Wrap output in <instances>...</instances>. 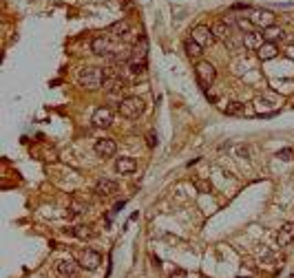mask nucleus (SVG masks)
<instances>
[{"label": "nucleus", "mask_w": 294, "mask_h": 278, "mask_svg": "<svg viewBox=\"0 0 294 278\" xmlns=\"http://www.w3.org/2000/svg\"><path fill=\"white\" fill-rule=\"evenodd\" d=\"M78 82H80V86H84V89H89V91H98V89H102V84L106 82L104 71H102L100 66H86V69L80 71Z\"/></svg>", "instance_id": "obj_1"}, {"label": "nucleus", "mask_w": 294, "mask_h": 278, "mask_svg": "<svg viewBox=\"0 0 294 278\" xmlns=\"http://www.w3.org/2000/svg\"><path fill=\"white\" fill-rule=\"evenodd\" d=\"M117 110H120V115L122 117H126V119H137L142 113L146 110V104H144V99L142 97H124L120 102V106H117Z\"/></svg>", "instance_id": "obj_2"}, {"label": "nucleus", "mask_w": 294, "mask_h": 278, "mask_svg": "<svg viewBox=\"0 0 294 278\" xmlns=\"http://www.w3.org/2000/svg\"><path fill=\"white\" fill-rule=\"evenodd\" d=\"M195 75H197V82H199L201 89H208V86L214 84V79H217V69H214L210 62H197L195 66Z\"/></svg>", "instance_id": "obj_3"}, {"label": "nucleus", "mask_w": 294, "mask_h": 278, "mask_svg": "<svg viewBox=\"0 0 294 278\" xmlns=\"http://www.w3.org/2000/svg\"><path fill=\"white\" fill-rule=\"evenodd\" d=\"M274 18H277V15L270 9H252V14H250L248 20L257 27V29H268V27L274 25Z\"/></svg>", "instance_id": "obj_4"}, {"label": "nucleus", "mask_w": 294, "mask_h": 278, "mask_svg": "<svg viewBox=\"0 0 294 278\" xmlns=\"http://www.w3.org/2000/svg\"><path fill=\"white\" fill-rule=\"evenodd\" d=\"M113 110L109 108V106H100V108L93 113V117H91V122H93V126H98V128H111V124H113Z\"/></svg>", "instance_id": "obj_5"}, {"label": "nucleus", "mask_w": 294, "mask_h": 278, "mask_svg": "<svg viewBox=\"0 0 294 278\" xmlns=\"http://www.w3.org/2000/svg\"><path fill=\"white\" fill-rule=\"evenodd\" d=\"M104 91H106V95L109 97H120V102H122V93L126 91V82L122 77H109L104 82Z\"/></svg>", "instance_id": "obj_6"}, {"label": "nucleus", "mask_w": 294, "mask_h": 278, "mask_svg": "<svg viewBox=\"0 0 294 278\" xmlns=\"http://www.w3.org/2000/svg\"><path fill=\"white\" fill-rule=\"evenodd\" d=\"M190 38L197 42V45H201V46H206V45H212L214 42V35H212V31L208 29V27H204V25H199V27H195L193 31H190Z\"/></svg>", "instance_id": "obj_7"}, {"label": "nucleus", "mask_w": 294, "mask_h": 278, "mask_svg": "<svg viewBox=\"0 0 294 278\" xmlns=\"http://www.w3.org/2000/svg\"><path fill=\"white\" fill-rule=\"evenodd\" d=\"M117 190H120V188H117V184H115L113 179H98L93 192L98 194V197H113Z\"/></svg>", "instance_id": "obj_8"}, {"label": "nucleus", "mask_w": 294, "mask_h": 278, "mask_svg": "<svg viewBox=\"0 0 294 278\" xmlns=\"http://www.w3.org/2000/svg\"><path fill=\"white\" fill-rule=\"evenodd\" d=\"M102 263V254L95 252V249H86V252H82L80 256V265L84 269H98Z\"/></svg>", "instance_id": "obj_9"}, {"label": "nucleus", "mask_w": 294, "mask_h": 278, "mask_svg": "<svg viewBox=\"0 0 294 278\" xmlns=\"http://www.w3.org/2000/svg\"><path fill=\"white\" fill-rule=\"evenodd\" d=\"M294 241V223H283L281 230L277 232V245L279 247H288Z\"/></svg>", "instance_id": "obj_10"}, {"label": "nucleus", "mask_w": 294, "mask_h": 278, "mask_svg": "<svg viewBox=\"0 0 294 278\" xmlns=\"http://www.w3.org/2000/svg\"><path fill=\"white\" fill-rule=\"evenodd\" d=\"M95 153L100 154V157H113L117 153V144H115L113 139H98L95 141Z\"/></svg>", "instance_id": "obj_11"}, {"label": "nucleus", "mask_w": 294, "mask_h": 278, "mask_svg": "<svg viewBox=\"0 0 294 278\" xmlns=\"http://www.w3.org/2000/svg\"><path fill=\"white\" fill-rule=\"evenodd\" d=\"M210 31H212L214 40H224V42L230 38V35H232V27H230L228 22H226V20H217Z\"/></svg>", "instance_id": "obj_12"}, {"label": "nucleus", "mask_w": 294, "mask_h": 278, "mask_svg": "<svg viewBox=\"0 0 294 278\" xmlns=\"http://www.w3.org/2000/svg\"><path fill=\"white\" fill-rule=\"evenodd\" d=\"M263 42H265L263 33H259L257 29L250 31V33H244V46H245V49H250V51H257Z\"/></svg>", "instance_id": "obj_13"}, {"label": "nucleus", "mask_w": 294, "mask_h": 278, "mask_svg": "<svg viewBox=\"0 0 294 278\" xmlns=\"http://www.w3.org/2000/svg\"><path fill=\"white\" fill-rule=\"evenodd\" d=\"M137 170V161H135L133 157H120L117 161H115V172L120 174H131Z\"/></svg>", "instance_id": "obj_14"}, {"label": "nucleus", "mask_w": 294, "mask_h": 278, "mask_svg": "<svg viewBox=\"0 0 294 278\" xmlns=\"http://www.w3.org/2000/svg\"><path fill=\"white\" fill-rule=\"evenodd\" d=\"M91 51H93L95 55H109L113 49H111L109 38H104V35H98V38H93V42H91Z\"/></svg>", "instance_id": "obj_15"}, {"label": "nucleus", "mask_w": 294, "mask_h": 278, "mask_svg": "<svg viewBox=\"0 0 294 278\" xmlns=\"http://www.w3.org/2000/svg\"><path fill=\"white\" fill-rule=\"evenodd\" d=\"M146 55H148V40L142 38L140 42L133 46V51H131V60H135V62H146Z\"/></svg>", "instance_id": "obj_16"}, {"label": "nucleus", "mask_w": 294, "mask_h": 278, "mask_svg": "<svg viewBox=\"0 0 294 278\" xmlns=\"http://www.w3.org/2000/svg\"><path fill=\"white\" fill-rule=\"evenodd\" d=\"M277 53H279V46H277V42H263V45L257 49L259 60H272V58H277Z\"/></svg>", "instance_id": "obj_17"}, {"label": "nucleus", "mask_w": 294, "mask_h": 278, "mask_svg": "<svg viewBox=\"0 0 294 278\" xmlns=\"http://www.w3.org/2000/svg\"><path fill=\"white\" fill-rule=\"evenodd\" d=\"M263 40L265 42H283L285 40V31L281 29V27H268V29H263Z\"/></svg>", "instance_id": "obj_18"}, {"label": "nucleus", "mask_w": 294, "mask_h": 278, "mask_svg": "<svg viewBox=\"0 0 294 278\" xmlns=\"http://www.w3.org/2000/svg\"><path fill=\"white\" fill-rule=\"evenodd\" d=\"M184 49H186V55H188L190 60H199L201 53H204V46L197 45L193 38H188V40L184 42Z\"/></svg>", "instance_id": "obj_19"}, {"label": "nucleus", "mask_w": 294, "mask_h": 278, "mask_svg": "<svg viewBox=\"0 0 294 278\" xmlns=\"http://www.w3.org/2000/svg\"><path fill=\"white\" fill-rule=\"evenodd\" d=\"M111 33H113L115 38H120V40L129 38V33H131V22H129V20H120V22H115V25L111 27Z\"/></svg>", "instance_id": "obj_20"}, {"label": "nucleus", "mask_w": 294, "mask_h": 278, "mask_svg": "<svg viewBox=\"0 0 294 278\" xmlns=\"http://www.w3.org/2000/svg\"><path fill=\"white\" fill-rule=\"evenodd\" d=\"M73 269H75V263L71 258H60V261L55 263V272L60 274V276H71Z\"/></svg>", "instance_id": "obj_21"}, {"label": "nucleus", "mask_w": 294, "mask_h": 278, "mask_svg": "<svg viewBox=\"0 0 294 278\" xmlns=\"http://www.w3.org/2000/svg\"><path fill=\"white\" fill-rule=\"evenodd\" d=\"M73 234L78 238H91L93 236V228L91 225H78V228H73Z\"/></svg>", "instance_id": "obj_22"}, {"label": "nucleus", "mask_w": 294, "mask_h": 278, "mask_svg": "<svg viewBox=\"0 0 294 278\" xmlns=\"http://www.w3.org/2000/svg\"><path fill=\"white\" fill-rule=\"evenodd\" d=\"M244 45V35H237V33H232L228 40H226V46H228L230 51H234V49H239V46Z\"/></svg>", "instance_id": "obj_23"}, {"label": "nucleus", "mask_w": 294, "mask_h": 278, "mask_svg": "<svg viewBox=\"0 0 294 278\" xmlns=\"http://www.w3.org/2000/svg\"><path fill=\"white\" fill-rule=\"evenodd\" d=\"M146 62H135V60H131L129 62V69H131V73H135V75H144L146 73Z\"/></svg>", "instance_id": "obj_24"}, {"label": "nucleus", "mask_w": 294, "mask_h": 278, "mask_svg": "<svg viewBox=\"0 0 294 278\" xmlns=\"http://www.w3.org/2000/svg\"><path fill=\"white\" fill-rule=\"evenodd\" d=\"M237 27L241 29V33H250V31L257 29V27H254L250 20H245V18H237Z\"/></svg>", "instance_id": "obj_25"}, {"label": "nucleus", "mask_w": 294, "mask_h": 278, "mask_svg": "<svg viewBox=\"0 0 294 278\" xmlns=\"http://www.w3.org/2000/svg\"><path fill=\"white\" fill-rule=\"evenodd\" d=\"M224 110L228 115H241V113H244V104H241V102H230Z\"/></svg>", "instance_id": "obj_26"}, {"label": "nucleus", "mask_w": 294, "mask_h": 278, "mask_svg": "<svg viewBox=\"0 0 294 278\" xmlns=\"http://www.w3.org/2000/svg\"><path fill=\"white\" fill-rule=\"evenodd\" d=\"M277 157L283 159V161H292V159H294V148H283V150H279V153H277Z\"/></svg>", "instance_id": "obj_27"}, {"label": "nucleus", "mask_w": 294, "mask_h": 278, "mask_svg": "<svg viewBox=\"0 0 294 278\" xmlns=\"http://www.w3.org/2000/svg\"><path fill=\"white\" fill-rule=\"evenodd\" d=\"M195 188L199 190V192H210V184H206V181H197Z\"/></svg>", "instance_id": "obj_28"}, {"label": "nucleus", "mask_w": 294, "mask_h": 278, "mask_svg": "<svg viewBox=\"0 0 294 278\" xmlns=\"http://www.w3.org/2000/svg\"><path fill=\"white\" fill-rule=\"evenodd\" d=\"M170 278H186V272L177 267V269H173V272H170Z\"/></svg>", "instance_id": "obj_29"}, {"label": "nucleus", "mask_w": 294, "mask_h": 278, "mask_svg": "<svg viewBox=\"0 0 294 278\" xmlns=\"http://www.w3.org/2000/svg\"><path fill=\"white\" fill-rule=\"evenodd\" d=\"M285 55H288L290 60H294V45H290L288 49H285Z\"/></svg>", "instance_id": "obj_30"}, {"label": "nucleus", "mask_w": 294, "mask_h": 278, "mask_svg": "<svg viewBox=\"0 0 294 278\" xmlns=\"http://www.w3.org/2000/svg\"><path fill=\"white\" fill-rule=\"evenodd\" d=\"M148 146H150V148L155 146V135H148Z\"/></svg>", "instance_id": "obj_31"}, {"label": "nucleus", "mask_w": 294, "mask_h": 278, "mask_svg": "<svg viewBox=\"0 0 294 278\" xmlns=\"http://www.w3.org/2000/svg\"><path fill=\"white\" fill-rule=\"evenodd\" d=\"M239 278H248V276H239Z\"/></svg>", "instance_id": "obj_32"}, {"label": "nucleus", "mask_w": 294, "mask_h": 278, "mask_svg": "<svg viewBox=\"0 0 294 278\" xmlns=\"http://www.w3.org/2000/svg\"><path fill=\"white\" fill-rule=\"evenodd\" d=\"M290 278H294V276H290Z\"/></svg>", "instance_id": "obj_33"}]
</instances>
